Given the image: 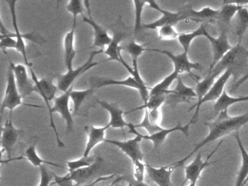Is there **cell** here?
I'll use <instances>...</instances> for the list:
<instances>
[{
	"mask_svg": "<svg viewBox=\"0 0 248 186\" xmlns=\"http://www.w3.org/2000/svg\"><path fill=\"white\" fill-rule=\"evenodd\" d=\"M175 170V167L172 164L158 168L146 164L148 177L151 181L156 183L158 186H172L171 176Z\"/></svg>",
	"mask_w": 248,
	"mask_h": 186,
	"instance_id": "obj_19",
	"label": "cell"
},
{
	"mask_svg": "<svg viewBox=\"0 0 248 186\" xmlns=\"http://www.w3.org/2000/svg\"><path fill=\"white\" fill-rule=\"evenodd\" d=\"M103 160L101 157H97L95 162L89 167H84L73 171H69L66 174V177L69 180L75 182V186H79L89 180L91 177L97 174L98 170L101 169Z\"/></svg>",
	"mask_w": 248,
	"mask_h": 186,
	"instance_id": "obj_21",
	"label": "cell"
},
{
	"mask_svg": "<svg viewBox=\"0 0 248 186\" xmlns=\"http://www.w3.org/2000/svg\"><path fill=\"white\" fill-rule=\"evenodd\" d=\"M124 177L123 176H120V177H117V179L114 180L111 184L108 185V186H116L119 183L124 180Z\"/></svg>",
	"mask_w": 248,
	"mask_h": 186,
	"instance_id": "obj_48",
	"label": "cell"
},
{
	"mask_svg": "<svg viewBox=\"0 0 248 186\" xmlns=\"http://www.w3.org/2000/svg\"><path fill=\"white\" fill-rule=\"evenodd\" d=\"M104 52V49H98V50H94L90 54L89 58H88L85 62H84L82 65L75 68V69L67 70L65 74H62L58 77L57 86L58 88L60 91L63 93L69 91L71 87L75 85V81L77 78L86 72L88 70L95 67L98 64L102 63L103 62H95L94 58L98 54Z\"/></svg>",
	"mask_w": 248,
	"mask_h": 186,
	"instance_id": "obj_6",
	"label": "cell"
},
{
	"mask_svg": "<svg viewBox=\"0 0 248 186\" xmlns=\"http://www.w3.org/2000/svg\"><path fill=\"white\" fill-rule=\"evenodd\" d=\"M248 123V113L238 116H229L228 111H222L210 122H204V124L209 128L208 135L202 140L200 143L196 145L195 148L186 156L177 162L173 163L172 165L175 167H184V163L196 152L200 151L204 145L223 138L228 135H233Z\"/></svg>",
	"mask_w": 248,
	"mask_h": 186,
	"instance_id": "obj_1",
	"label": "cell"
},
{
	"mask_svg": "<svg viewBox=\"0 0 248 186\" xmlns=\"http://www.w3.org/2000/svg\"><path fill=\"white\" fill-rule=\"evenodd\" d=\"M53 174V177H54L55 183L59 186H75L74 182L72 180H69L66 177V175L64 176H59L57 174Z\"/></svg>",
	"mask_w": 248,
	"mask_h": 186,
	"instance_id": "obj_43",
	"label": "cell"
},
{
	"mask_svg": "<svg viewBox=\"0 0 248 186\" xmlns=\"http://www.w3.org/2000/svg\"><path fill=\"white\" fill-rule=\"evenodd\" d=\"M5 2L8 4L10 11H11L13 26H14V32L8 30V29L5 27L2 19H1V20H0V33H1L0 36H10V37L14 38V39H16V50L18 51V52L21 54V55H22L26 65H28V66H31V62H29L28 56H27V47H26V43L25 42H24V39L31 41V42H34V43L39 44V45H41V44L44 42V40L40 39L38 35L36 34V33H34V32L27 33H21L19 31L18 21H17L16 8L17 3L16 0H6Z\"/></svg>",
	"mask_w": 248,
	"mask_h": 186,
	"instance_id": "obj_3",
	"label": "cell"
},
{
	"mask_svg": "<svg viewBox=\"0 0 248 186\" xmlns=\"http://www.w3.org/2000/svg\"><path fill=\"white\" fill-rule=\"evenodd\" d=\"M84 4L86 7L88 12V16L82 15V20L85 23H88L93 29L94 32V47L100 48L101 49H104V46H108L112 40V36H110L107 30L104 27L98 24L93 18L91 15V7H90L89 1H84Z\"/></svg>",
	"mask_w": 248,
	"mask_h": 186,
	"instance_id": "obj_15",
	"label": "cell"
},
{
	"mask_svg": "<svg viewBox=\"0 0 248 186\" xmlns=\"http://www.w3.org/2000/svg\"><path fill=\"white\" fill-rule=\"evenodd\" d=\"M246 4H248V1L242 5L233 20V29L239 44L242 42V38L248 29V8Z\"/></svg>",
	"mask_w": 248,
	"mask_h": 186,
	"instance_id": "obj_27",
	"label": "cell"
},
{
	"mask_svg": "<svg viewBox=\"0 0 248 186\" xmlns=\"http://www.w3.org/2000/svg\"><path fill=\"white\" fill-rule=\"evenodd\" d=\"M23 159L27 160V161H30L33 166L37 167H40L42 165H45V164H48V165L54 166V167H62V168L63 167V166L60 165V164L46 161V160L43 159L41 157L39 156L37 151H36V145H30V147H28L27 150H26L24 155H21V156L16 157V158H11V159L2 160V164Z\"/></svg>",
	"mask_w": 248,
	"mask_h": 186,
	"instance_id": "obj_26",
	"label": "cell"
},
{
	"mask_svg": "<svg viewBox=\"0 0 248 186\" xmlns=\"http://www.w3.org/2000/svg\"><path fill=\"white\" fill-rule=\"evenodd\" d=\"M22 99L23 97L20 94L16 83L14 70L10 65L8 71V78H7L6 90H5V96L1 105V115L3 114L4 111L6 109L10 110V114H12L13 110L16 108L21 106H27L33 108H44L43 106H37V105L26 104L23 103Z\"/></svg>",
	"mask_w": 248,
	"mask_h": 186,
	"instance_id": "obj_5",
	"label": "cell"
},
{
	"mask_svg": "<svg viewBox=\"0 0 248 186\" xmlns=\"http://www.w3.org/2000/svg\"><path fill=\"white\" fill-rule=\"evenodd\" d=\"M206 32L207 31L204 28V24H201L197 30L187 32V33H180L178 37V41L180 45L182 46L184 52H188L191 42L195 38L198 37V36H204Z\"/></svg>",
	"mask_w": 248,
	"mask_h": 186,
	"instance_id": "obj_33",
	"label": "cell"
},
{
	"mask_svg": "<svg viewBox=\"0 0 248 186\" xmlns=\"http://www.w3.org/2000/svg\"><path fill=\"white\" fill-rule=\"evenodd\" d=\"M147 4H149V7L160 12L162 15V17L155 21L143 24V29H152V30L158 29L165 25H171L174 26L177 23L184 20L203 22L205 20H216L219 11L218 10H214L210 7H205L201 10L196 11L191 5H186L178 11L173 13V12L164 10L156 1H147Z\"/></svg>",
	"mask_w": 248,
	"mask_h": 186,
	"instance_id": "obj_2",
	"label": "cell"
},
{
	"mask_svg": "<svg viewBox=\"0 0 248 186\" xmlns=\"http://www.w3.org/2000/svg\"><path fill=\"white\" fill-rule=\"evenodd\" d=\"M145 110V109H144ZM147 110V109H146ZM148 111V116H149V121L155 124L159 125V122L161 121V113L159 109H154V110H149Z\"/></svg>",
	"mask_w": 248,
	"mask_h": 186,
	"instance_id": "obj_44",
	"label": "cell"
},
{
	"mask_svg": "<svg viewBox=\"0 0 248 186\" xmlns=\"http://www.w3.org/2000/svg\"><path fill=\"white\" fill-rule=\"evenodd\" d=\"M233 136L237 142L238 146L240 150L241 155H242V166L238 173L235 186H245V181L248 177V153L243 146L239 132H235L233 134Z\"/></svg>",
	"mask_w": 248,
	"mask_h": 186,
	"instance_id": "obj_28",
	"label": "cell"
},
{
	"mask_svg": "<svg viewBox=\"0 0 248 186\" xmlns=\"http://www.w3.org/2000/svg\"><path fill=\"white\" fill-rule=\"evenodd\" d=\"M180 74L174 70L173 72L171 73L168 77H165L162 81L154 86L149 91V95L154 94H167L169 92V88L171 84L175 80L178 79L180 77Z\"/></svg>",
	"mask_w": 248,
	"mask_h": 186,
	"instance_id": "obj_32",
	"label": "cell"
},
{
	"mask_svg": "<svg viewBox=\"0 0 248 186\" xmlns=\"http://www.w3.org/2000/svg\"><path fill=\"white\" fill-rule=\"evenodd\" d=\"M85 7L84 1H79V0H71L66 5L67 11L73 16V21H77V17L79 15L81 16L84 15Z\"/></svg>",
	"mask_w": 248,
	"mask_h": 186,
	"instance_id": "obj_40",
	"label": "cell"
},
{
	"mask_svg": "<svg viewBox=\"0 0 248 186\" xmlns=\"http://www.w3.org/2000/svg\"><path fill=\"white\" fill-rule=\"evenodd\" d=\"M9 119L5 122L2 127V154L6 153L8 159L12 158L14 148L18 142L21 134L24 133L22 129H18L14 126L12 121V114H10Z\"/></svg>",
	"mask_w": 248,
	"mask_h": 186,
	"instance_id": "obj_13",
	"label": "cell"
},
{
	"mask_svg": "<svg viewBox=\"0 0 248 186\" xmlns=\"http://www.w3.org/2000/svg\"><path fill=\"white\" fill-rule=\"evenodd\" d=\"M95 91V89L90 87L87 90H74L70 93V98L73 103V113L75 114L79 110L87 97H89Z\"/></svg>",
	"mask_w": 248,
	"mask_h": 186,
	"instance_id": "obj_34",
	"label": "cell"
},
{
	"mask_svg": "<svg viewBox=\"0 0 248 186\" xmlns=\"http://www.w3.org/2000/svg\"><path fill=\"white\" fill-rule=\"evenodd\" d=\"M146 45H140L137 43L135 40L131 41L129 42L125 46H122V50L127 51L129 55L131 56L132 58V68L134 70L135 73L138 77H140V73L139 71V65H138V61H139V57L143 54L145 51H147V48L145 47Z\"/></svg>",
	"mask_w": 248,
	"mask_h": 186,
	"instance_id": "obj_31",
	"label": "cell"
},
{
	"mask_svg": "<svg viewBox=\"0 0 248 186\" xmlns=\"http://www.w3.org/2000/svg\"><path fill=\"white\" fill-rule=\"evenodd\" d=\"M245 2H230L226 1L222 6L221 9L218 10L217 20L220 30L229 31L232 20L234 18L238 10Z\"/></svg>",
	"mask_w": 248,
	"mask_h": 186,
	"instance_id": "obj_20",
	"label": "cell"
},
{
	"mask_svg": "<svg viewBox=\"0 0 248 186\" xmlns=\"http://www.w3.org/2000/svg\"><path fill=\"white\" fill-rule=\"evenodd\" d=\"M74 87V86H73ZM73 87L69 89V91L63 93L54 100V105L52 107L53 113H59L63 118L66 124V132L73 131L74 119L72 111L70 110V93Z\"/></svg>",
	"mask_w": 248,
	"mask_h": 186,
	"instance_id": "obj_18",
	"label": "cell"
},
{
	"mask_svg": "<svg viewBox=\"0 0 248 186\" xmlns=\"http://www.w3.org/2000/svg\"><path fill=\"white\" fill-rule=\"evenodd\" d=\"M223 140L219 142L217 146L207 155V159L205 161H202V153L201 151L199 152V154L196 155L195 158L193 160L192 162L190 163L189 164L186 166H184V171H185V179L184 181L181 183V186H184L187 182H190V183H197V180L200 178L201 173L202 172L203 170L206 168V167H209L212 163L217 162V161H213L210 162V159L215 153L217 151L220 145H221L223 142Z\"/></svg>",
	"mask_w": 248,
	"mask_h": 186,
	"instance_id": "obj_12",
	"label": "cell"
},
{
	"mask_svg": "<svg viewBox=\"0 0 248 186\" xmlns=\"http://www.w3.org/2000/svg\"><path fill=\"white\" fill-rule=\"evenodd\" d=\"M95 159L96 158L89 155L88 157L82 156V158L74 160V161H67L66 164H67L68 170L69 171H73L84 167H89L95 162Z\"/></svg>",
	"mask_w": 248,
	"mask_h": 186,
	"instance_id": "obj_38",
	"label": "cell"
},
{
	"mask_svg": "<svg viewBox=\"0 0 248 186\" xmlns=\"http://www.w3.org/2000/svg\"><path fill=\"white\" fill-rule=\"evenodd\" d=\"M167 94H154V95H149V100L146 103H143V106H139L136 108L133 109L130 111L127 112V113H131V112L136 111L138 110H141V109H147L151 110L154 109H159L163 103H165L166 101Z\"/></svg>",
	"mask_w": 248,
	"mask_h": 186,
	"instance_id": "obj_35",
	"label": "cell"
},
{
	"mask_svg": "<svg viewBox=\"0 0 248 186\" xmlns=\"http://www.w3.org/2000/svg\"><path fill=\"white\" fill-rule=\"evenodd\" d=\"M109 128H111V126L108 123L106 126H101V127H96L94 126H85L88 141L84 151L83 156H89L90 153L97 145L101 142H105L106 132Z\"/></svg>",
	"mask_w": 248,
	"mask_h": 186,
	"instance_id": "obj_22",
	"label": "cell"
},
{
	"mask_svg": "<svg viewBox=\"0 0 248 186\" xmlns=\"http://www.w3.org/2000/svg\"><path fill=\"white\" fill-rule=\"evenodd\" d=\"M220 33L218 37H213L211 35L209 34L208 32H206L204 36L208 39L210 42L213 50V61L210 64V69L213 68L224 55L229 51L232 49L233 46L229 44L228 39V33L229 31L220 30Z\"/></svg>",
	"mask_w": 248,
	"mask_h": 186,
	"instance_id": "obj_14",
	"label": "cell"
},
{
	"mask_svg": "<svg viewBox=\"0 0 248 186\" xmlns=\"http://www.w3.org/2000/svg\"><path fill=\"white\" fill-rule=\"evenodd\" d=\"M125 36L126 33L123 31H114V33H113L112 40L104 52L108 57L107 61H115L120 62L122 46H120V43L125 38Z\"/></svg>",
	"mask_w": 248,
	"mask_h": 186,
	"instance_id": "obj_29",
	"label": "cell"
},
{
	"mask_svg": "<svg viewBox=\"0 0 248 186\" xmlns=\"http://www.w3.org/2000/svg\"><path fill=\"white\" fill-rule=\"evenodd\" d=\"M233 74V71L232 68L226 70L221 75L217 78L213 84L210 90H208L205 95L202 98L201 100L197 102L195 105L191 106L188 108V112L191 111L193 109H195V113L194 116L191 118V122L193 124L196 123L198 119L199 113H200V108L203 103H207V102L217 101L220 96L223 94V91L225 90V86L227 83L228 80Z\"/></svg>",
	"mask_w": 248,
	"mask_h": 186,
	"instance_id": "obj_7",
	"label": "cell"
},
{
	"mask_svg": "<svg viewBox=\"0 0 248 186\" xmlns=\"http://www.w3.org/2000/svg\"><path fill=\"white\" fill-rule=\"evenodd\" d=\"M188 186H196L195 183H189Z\"/></svg>",
	"mask_w": 248,
	"mask_h": 186,
	"instance_id": "obj_49",
	"label": "cell"
},
{
	"mask_svg": "<svg viewBox=\"0 0 248 186\" xmlns=\"http://www.w3.org/2000/svg\"><path fill=\"white\" fill-rule=\"evenodd\" d=\"M248 79V74H245V75H244L242 78H239L238 81H234L233 86H232V91H236V90H237V89L239 88V87H240V86L242 85L243 83H245V81H246Z\"/></svg>",
	"mask_w": 248,
	"mask_h": 186,
	"instance_id": "obj_46",
	"label": "cell"
},
{
	"mask_svg": "<svg viewBox=\"0 0 248 186\" xmlns=\"http://www.w3.org/2000/svg\"><path fill=\"white\" fill-rule=\"evenodd\" d=\"M191 124H193V123L191 121H190L189 123L187 124L185 126H182L181 124L178 122V124L174 126V127L170 128V129H164L163 128L162 130L152 135H142V134L139 133L137 129L133 126V124L132 123H130V124H129L128 129L130 133L133 134L135 135H139V136L141 138L142 140L152 141L153 142L154 149H157L164 143L167 137L170 134L172 133V132L180 131V132H183L188 138L189 136V127Z\"/></svg>",
	"mask_w": 248,
	"mask_h": 186,
	"instance_id": "obj_10",
	"label": "cell"
},
{
	"mask_svg": "<svg viewBox=\"0 0 248 186\" xmlns=\"http://www.w3.org/2000/svg\"><path fill=\"white\" fill-rule=\"evenodd\" d=\"M248 179H247L246 181H245V185L247 184V183H248Z\"/></svg>",
	"mask_w": 248,
	"mask_h": 186,
	"instance_id": "obj_50",
	"label": "cell"
},
{
	"mask_svg": "<svg viewBox=\"0 0 248 186\" xmlns=\"http://www.w3.org/2000/svg\"><path fill=\"white\" fill-rule=\"evenodd\" d=\"M77 22L72 21L71 30L66 33L63 40V49H64V62L67 70L73 69L74 59L78 53L75 48V31H76Z\"/></svg>",
	"mask_w": 248,
	"mask_h": 186,
	"instance_id": "obj_24",
	"label": "cell"
},
{
	"mask_svg": "<svg viewBox=\"0 0 248 186\" xmlns=\"http://www.w3.org/2000/svg\"><path fill=\"white\" fill-rule=\"evenodd\" d=\"M31 79L35 84V93L38 94H44L50 101H53L56 98V94L59 88L58 86L54 84L50 78H43L39 79L33 69H30Z\"/></svg>",
	"mask_w": 248,
	"mask_h": 186,
	"instance_id": "obj_25",
	"label": "cell"
},
{
	"mask_svg": "<svg viewBox=\"0 0 248 186\" xmlns=\"http://www.w3.org/2000/svg\"><path fill=\"white\" fill-rule=\"evenodd\" d=\"M197 98L195 90L184 84L181 77L177 79V84L173 90H170L166 95L165 104L171 108L176 107L180 103L191 104L193 99Z\"/></svg>",
	"mask_w": 248,
	"mask_h": 186,
	"instance_id": "obj_11",
	"label": "cell"
},
{
	"mask_svg": "<svg viewBox=\"0 0 248 186\" xmlns=\"http://www.w3.org/2000/svg\"><path fill=\"white\" fill-rule=\"evenodd\" d=\"M116 174H111V175L108 176H102V177H98L96 180H93V181L91 182L89 184L85 185V186H94L95 185L98 184L100 182L104 181V180H111V179L114 178L115 177Z\"/></svg>",
	"mask_w": 248,
	"mask_h": 186,
	"instance_id": "obj_45",
	"label": "cell"
},
{
	"mask_svg": "<svg viewBox=\"0 0 248 186\" xmlns=\"http://www.w3.org/2000/svg\"><path fill=\"white\" fill-rule=\"evenodd\" d=\"M91 81V87L98 90L101 87L106 86L118 85L124 86V87H130V88L136 89L140 93V97L143 100V103H146L149 98V91L150 89L148 88L146 86H142L139 84L133 77H127L123 80H116L113 78H104V77H94L90 79Z\"/></svg>",
	"mask_w": 248,
	"mask_h": 186,
	"instance_id": "obj_8",
	"label": "cell"
},
{
	"mask_svg": "<svg viewBox=\"0 0 248 186\" xmlns=\"http://www.w3.org/2000/svg\"><path fill=\"white\" fill-rule=\"evenodd\" d=\"M248 101V96H242V97H232L226 93V89L220 98L215 103L213 106V116L215 118L222 111H228L229 106L237 103Z\"/></svg>",
	"mask_w": 248,
	"mask_h": 186,
	"instance_id": "obj_30",
	"label": "cell"
},
{
	"mask_svg": "<svg viewBox=\"0 0 248 186\" xmlns=\"http://www.w3.org/2000/svg\"><path fill=\"white\" fill-rule=\"evenodd\" d=\"M147 51H152V52H159V53L164 54L167 55L170 59L173 62L174 70L176 71L178 74H181L182 73H188L191 78L194 80L196 82L200 81V77L193 74L192 70H198L202 71V66L199 62H190L188 58V52H183L182 53L175 55L168 50H162L158 49H147Z\"/></svg>",
	"mask_w": 248,
	"mask_h": 186,
	"instance_id": "obj_9",
	"label": "cell"
},
{
	"mask_svg": "<svg viewBox=\"0 0 248 186\" xmlns=\"http://www.w3.org/2000/svg\"><path fill=\"white\" fill-rule=\"evenodd\" d=\"M144 110V116H143V120H142V122H140V124H133L134 127L136 128V129H139V128L146 129L149 135H153V134L156 133V132L162 130L163 128H162L160 125L155 124L152 123V122L149 121L147 110L145 109Z\"/></svg>",
	"mask_w": 248,
	"mask_h": 186,
	"instance_id": "obj_37",
	"label": "cell"
},
{
	"mask_svg": "<svg viewBox=\"0 0 248 186\" xmlns=\"http://www.w3.org/2000/svg\"><path fill=\"white\" fill-rule=\"evenodd\" d=\"M248 49L242 44L238 43L233 46L223 58L210 69L207 76L216 81L217 76L226 70L232 68L235 71H245L248 68Z\"/></svg>",
	"mask_w": 248,
	"mask_h": 186,
	"instance_id": "obj_4",
	"label": "cell"
},
{
	"mask_svg": "<svg viewBox=\"0 0 248 186\" xmlns=\"http://www.w3.org/2000/svg\"><path fill=\"white\" fill-rule=\"evenodd\" d=\"M146 172V164L139 161L133 163V176L136 181H144L145 173Z\"/></svg>",
	"mask_w": 248,
	"mask_h": 186,
	"instance_id": "obj_41",
	"label": "cell"
},
{
	"mask_svg": "<svg viewBox=\"0 0 248 186\" xmlns=\"http://www.w3.org/2000/svg\"><path fill=\"white\" fill-rule=\"evenodd\" d=\"M179 34L174 26L171 25H165L158 29V39L161 40L178 39Z\"/></svg>",
	"mask_w": 248,
	"mask_h": 186,
	"instance_id": "obj_39",
	"label": "cell"
},
{
	"mask_svg": "<svg viewBox=\"0 0 248 186\" xmlns=\"http://www.w3.org/2000/svg\"><path fill=\"white\" fill-rule=\"evenodd\" d=\"M141 140L140 136L136 135L134 138L127 140L121 141L117 140L106 139L105 142L115 145L116 147L120 148L132 160L133 163H135L136 161H143V153H142L140 146Z\"/></svg>",
	"mask_w": 248,
	"mask_h": 186,
	"instance_id": "obj_17",
	"label": "cell"
},
{
	"mask_svg": "<svg viewBox=\"0 0 248 186\" xmlns=\"http://www.w3.org/2000/svg\"><path fill=\"white\" fill-rule=\"evenodd\" d=\"M40 183L38 186H49L51 181V175L46 169V166L42 165L40 167Z\"/></svg>",
	"mask_w": 248,
	"mask_h": 186,
	"instance_id": "obj_42",
	"label": "cell"
},
{
	"mask_svg": "<svg viewBox=\"0 0 248 186\" xmlns=\"http://www.w3.org/2000/svg\"><path fill=\"white\" fill-rule=\"evenodd\" d=\"M135 10V24L133 28V33L137 35L140 31L143 29L142 23V13L144 8L145 4H147V1H141V0H134L133 1Z\"/></svg>",
	"mask_w": 248,
	"mask_h": 186,
	"instance_id": "obj_36",
	"label": "cell"
},
{
	"mask_svg": "<svg viewBox=\"0 0 248 186\" xmlns=\"http://www.w3.org/2000/svg\"><path fill=\"white\" fill-rule=\"evenodd\" d=\"M98 103L109 113L110 121L108 124L111 128L123 129L124 132V127H128L130 123L124 119V110L120 109L116 105L104 100H98Z\"/></svg>",
	"mask_w": 248,
	"mask_h": 186,
	"instance_id": "obj_23",
	"label": "cell"
},
{
	"mask_svg": "<svg viewBox=\"0 0 248 186\" xmlns=\"http://www.w3.org/2000/svg\"><path fill=\"white\" fill-rule=\"evenodd\" d=\"M10 65L14 70L16 83L23 98L35 92V84L32 79H30L25 65L21 63L16 65L12 61H10Z\"/></svg>",
	"mask_w": 248,
	"mask_h": 186,
	"instance_id": "obj_16",
	"label": "cell"
},
{
	"mask_svg": "<svg viewBox=\"0 0 248 186\" xmlns=\"http://www.w3.org/2000/svg\"><path fill=\"white\" fill-rule=\"evenodd\" d=\"M129 186H149L144 181L143 182H139L136 181V180H133V181L130 182V184H129Z\"/></svg>",
	"mask_w": 248,
	"mask_h": 186,
	"instance_id": "obj_47",
	"label": "cell"
},
{
	"mask_svg": "<svg viewBox=\"0 0 248 186\" xmlns=\"http://www.w3.org/2000/svg\"></svg>",
	"mask_w": 248,
	"mask_h": 186,
	"instance_id": "obj_51",
	"label": "cell"
}]
</instances>
